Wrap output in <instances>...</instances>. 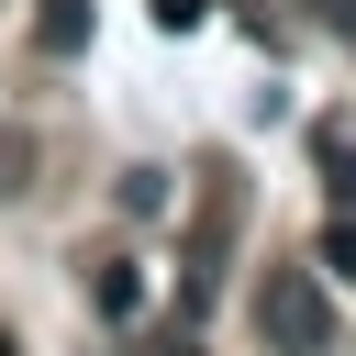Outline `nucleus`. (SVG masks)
<instances>
[{
    "label": "nucleus",
    "mask_w": 356,
    "mask_h": 356,
    "mask_svg": "<svg viewBox=\"0 0 356 356\" xmlns=\"http://www.w3.org/2000/svg\"><path fill=\"white\" fill-rule=\"evenodd\" d=\"M33 44H44V56H78V44H89V0H44V11H33Z\"/></svg>",
    "instance_id": "20e7f679"
},
{
    "label": "nucleus",
    "mask_w": 356,
    "mask_h": 356,
    "mask_svg": "<svg viewBox=\"0 0 356 356\" xmlns=\"http://www.w3.org/2000/svg\"><path fill=\"white\" fill-rule=\"evenodd\" d=\"M323 189L356 211V145H345V134H323Z\"/></svg>",
    "instance_id": "39448f33"
},
{
    "label": "nucleus",
    "mask_w": 356,
    "mask_h": 356,
    "mask_svg": "<svg viewBox=\"0 0 356 356\" xmlns=\"http://www.w3.org/2000/svg\"><path fill=\"white\" fill-rule=\"evenodd\" d=\"M156 22H167V33H200V22H211V0H156Z\"/></svg>",
    "instance_id": "423d86ee"
},
{
    "label": "nucleus",
    "mask_w": 356,
    "mask_h": 356,
    "mask_svg": "<svg viewBox=\"0 0 356 356\" xmlns=\"http://www.w3.org/2000/svg\"><path fill=\"white\" fill-rule=\"evenodd\" d=\"M256 334H267V356H334V300H323V278H312V267H267V278H256Z\"/></svg>",
    "instance_id": "f257e3e1"
},
{
    "label": "nucleus",
    "mask_w": 356,
    "mask_h": 356,
    "mask_svg": "<svg viewBox=\"0 0 356 356\" xmlns=\"http://www.w3.org/2000/svg\"><path fill=\"white\" fill-rule=\"evenodd\" d=\"M222 245H234V189H211V200H200V222H189V256H178V312H189V323L211 312V278H222Z\"/></svg>",
    "instance_id": "f03ea898"
},
{
    "label": "nucleus",
    "mask_w": 356,
    "mask_h": 356,
    "mask_svg": "<svg viewBox=\"0 0 356 356\" xmlns=\"http://www.w3.org/2000/svg\"><path fill=\"white\" fill-rule=\"evenodd\" d=\"M167 356H189V345H167Z\"/></svg>",
    "instance_id": "1a4fd4ad"
},
{
    "label": "nucleus",
    "mask_w": 356,
    "mask_h": 356,
    "mask_svg": "<svg viewBox=\"0 0 356 356\" xmlns=\"http://www.w3.org/2000/svg\"><path fill=\"white\" fill-rule=\"evenodd\" d=\"M0 356H11V345H0Z\"/></svg>",
    "instance_id": "9d476101"
},
{
    "label": "nucleus",
    "mask_w": 356,
    "mask_h": 356,
    "mask_svg": "<svg viewBox=\"0 0 356 356\" xmlns=\"http://www.w3.org/2000/svg\"><path fill=\"white\" fill-rule=\"evenodd\" d=\"M323 11V33H356V0H312Z\"/></svg>",
    "instance_id": "6e6552de"
},
{
    "label": "nucleus",
    "mask_w": 356,
    "mask_h": 356,
    "mask_svg": "<svg viewBox=\"0 0 356 356\" xmlns=\"http://www.w3.org/2000/svg\"><path fill=\"white\" fill-rule=\"evenodd\" d=\"M89 300H100L111 323H134V312H145V278H134L122 256H100V267H89Z\"/></svg>",
    "instance_id": "7ed1b4c3"
},
{
    "label": "nucleus",
    "mask_w": 356,
    "mask_h": 356,
    "mask_svg": "<svg viewBox=\"0 0 356 356\" xmlns=\"http://www.w3.org/2000/svg\"><path fill=\"white\" fill-rule=\"evenodd\" d=\"M323 267H334V278H356V222H334V234H323Z\"/></svg>",
    "instance_id": "0eeeda50"
}]
</instances>
